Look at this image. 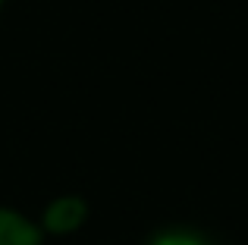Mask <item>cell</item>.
<instances>
[{
    "label": "cell",
    "instance_id": "3",
    "mask_svg": "<svg viewBox=\"0 0 248 245\" xmlns=\"http://www.w3.org/2000/svg\"><path fill=\"white\" fill-rule=\"evenodd\" d=\"M151 245H201L195 236H186V233H167V236H157Z\"/></svg>",
    "mask_w": 248,
    "mask_h": 245
},
{
    "label": "cell",
    "instance_id": "1",
    "mask_svg": "<svg viewBox=\"0 0 248 245\" xmlns=\"http://www.w3.org/2000/svg\"><path fill=\"white\" fill-rule=\"evenodd\" d=\"M85 217H88V204L76 195H63L44 208V230L54 236H69L85 223Z\"/></svg>",
    "mask_w": 248,
    "mask_h": 245
},
{
    "label": "cell",
    "instance_id": "4",
    "mask_svg": "<svg viewBox=\"0 0 248 245\" xmlns=\"http://www.w3.org/2000/svg\"><path fill=\"white\" fill-rule=\"evenodd\" d=\"M0 6H3V0H0Z\"/></svg>",
    "mask_w": 248,
    "mask_h": 245
},
{
    "label": "cell",
    "instance_id": "2",
    "mask_svg": "<svg viewBox=\"0 0 248 245\" xmlns=\"http://www.w3.org/2000/svg\"><path fill=\"white\" fill-rule=\"evenodd\" d=\"M0 245H44V230L13 208H0Z\"/></svg>",
    "mask_w": 248,
    "mask_h": 245
}]
</instances>
